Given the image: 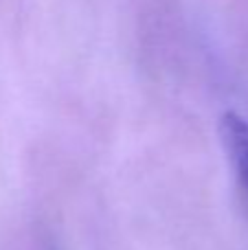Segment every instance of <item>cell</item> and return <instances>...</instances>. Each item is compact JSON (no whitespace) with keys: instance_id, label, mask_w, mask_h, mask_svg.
I'll return each instance as SVG.
<instances>
[{"instance_id":"1","label":"cell","mask_w":248,"mask_h":250,"mask_svg":"<svg viewBox=\"0 0 248 250\" xmlns=\"http://www.w3.org/2000/svg\"><path fill=\"white\" fill-rule=\"evenodd\" d=\"M220 136L231 158L242 198L248 204V121L233 110L224 112L220 119Z\"/></svg>"}]
</instances>
